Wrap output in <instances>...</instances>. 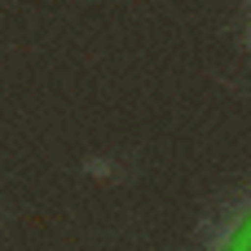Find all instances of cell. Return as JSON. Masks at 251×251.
Returning <instances> with one entry per match:
<instances>
[{
	"label": "cell",
	"mask_w": 251,
	"mask_h": 251,
	"mask_svg": "<svg viewBox=\"0 0 251 251\" xmlns=\"http://www.w3.org/2000/svg\"><path fill=\"white\" fill-rule=\"evenodd\" d=\"M225 251H251V207L243 212V221L229 229V238H225Z\"/></svg>",
	"instance_id": "6da1fadb"
}]
</instances>
